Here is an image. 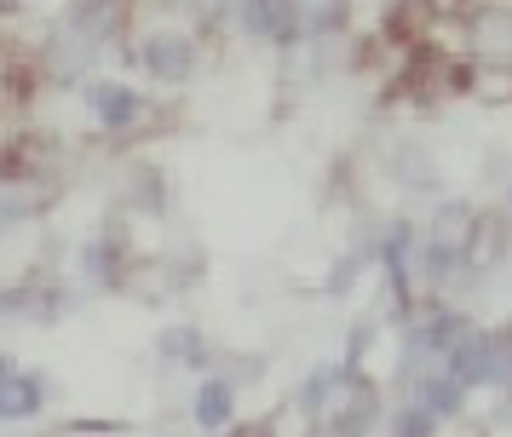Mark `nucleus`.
<instances>
[{
  "label": "nucleus",
  "instance_id": "nucleus-1",
  "mask_svg": "<svg viewBox=\"0 0 512 437\" xmlns=\"http://www.w3.org/2000/svg\"><path fill=\"white\" fill-rule=\"evenodd\" d=\"M443 357H449V380L455 386H501L512 374V351L501 340H489V334H461Z\"/></svg>",
  "mask_w": 512,
  "mask_h": 437
},
{
  "label": "nucleus",
  "instance_id": "nucleus-2",
  "mask_svg": "<svg viewBox=\"0 0 512 437\" xmlns=\"http://www.w3.org/2000/svg\"><path fill=\"white\" fill-rule=\"evenodd\" d=\"M466 236H472V213H466V207H443L438 236H432V271H455Z\"/></svg>",
  "mask_w": 512,
  "mask_h": 437
},
{
  "label": "nucleus",
  "instance_id": "nucleus-8",
  "mask_svg": "<svg viewBox=\"0 0 512 437\" xmlns=\"http://www.w3.org/2000/svg\"><path fill=\"white\" fill-rule=\"evenodd\" d=\"M461 391H466V386H455L449 374H443V380H426V386H420V409H432V414L443 420V414L461 409Z\"/></svg>",
  "mask_w": 512,
  "mask_h": 437
},
{
  "label": "nucleus",
  "instance_id": "nucleus-3",
  "mask_svg": "<svg viewBox=\"0 0 512 437\" xmlns=\"http://www.w3.org/2000/svg\"><path fill=\"white\" fill-rule=\"evenodd\" d=\"M47 403V386L35 374H0V420H29V414Z\"/></svg>",
  "mask_w": 512,
  "mask_h": 437
},
{
  "label": "nucleus",
  "instance_id": "nucleus-4",
  "mask_svg": "<svg viewBox=\"0 0 512 437\" xmlns=\"http://www.w3.org/2000/svg\"><path fill=\"white\" fill-rule=\"evenodd\" d=\"M144 64L156 81H185L190 75V41L185 35H156V41H144Z\"/></svg>",
  "mask_w": 512,
  "mask_h": 437
},
{
  "label": "nucleus",
  "instance_id": "nucleus-10",
  "mask_svg": "<svg viewBox=\"0 0 512 437\" xmlns=\"http://www.w3.org/2000/svg\"><path fill=\"white\" fill-rule=\"evenodd\" d=\"M0 374H6V363H0Z\"/></svg>",
  "mask_w": 512,
  "mask_h": 437
},
{
  "label": "nucleus",
  "instance_id": "nucleus-9",
  "mask_svg": "<svg viewBox=\"0 0 512 437\" xmlns=\"http://www.w3.org/2000/svg\"><path fill=\"white\" fill-rule=\"evenodd\" d=\"M432 426H438L432 409H403L397 414V437H432Z\"/></svg>",
  "mask_w": 512,
  "mask_h": 437
},
{
  "label": "nucleus",
  "instance_id": "nucleus-5",
  "mask_svg": "<svg viewBox=\"0 0 512 437\" xmlns=\"http://www.w3.org/2000/svg\"><path fill=\"white\" fill-rule=\"evenodd\" d=\"M472 35H478V52L489 64H512V12H478L472 18Z\"/></svg>",
  "mask_w": 512,
  "mask_h": 437
},
{
  "label": "nucleus",
  "instance_id": "nucleus-6",
  "mask_svg": "<svg viewBox=\"0 0 512 437\" xmlns=\"http://www.w3.org/2000/svg\"><path fill=\"white\" fill-rule=\"evenodd\" d=\"M231 414H236L231 380H208V386L196 391V426H202V432H225V426H231Z\"/></svg>",
  "mask_w": 512,
  "mask_h": 437
},
{
  "label": "nucleus",
  "instance_id": "nucleus-7",
  "mask_svg": "<svg viewBox=\"0 0 512 437\" xmlns=\"http://www.w3.org/2000/svg\"><path fill=\"white\" fill-rule=\"evenodd\" d=\"M93 115L104 127H127V121L139 115V98L127 87H116V81H93Z\"/></svg>",
  "mask_w": 512,
  "mask_h": 437
}]
</instances>
